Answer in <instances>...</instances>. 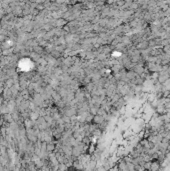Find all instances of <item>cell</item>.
<instances>
[{
    "instance_id": "cell-1",
    "label": "cell",
    "mask_w": 170,
    "mask_h": 171,
    "mask_svg": "<svg viewBox=\"0 0 170 171\" xmlns=\"http://www.w3.org/2000/svg\"><path fill=\"white\" fill-rule=\"evenodd\" d=\"M150 167H151V170L155 171V170H157V169H158L159 165H158V163H157V162H152V163L150 164Z\"/></svg>"
},
{
    "instance_id": "cell-2",
    "label": "cell",
    "mask_w": 170,
    "mask_h": 171,
    "mask_svg": "<svg viewBox=\"0 0 170 171\" xmlns=\"http://www.w3.org/2000/svg\"><path fill=\"white\" fill-rule=\"evenodd\" d=\"M95 122L96 123H101V122L103 121V117H101L100 115H97V116H95Z\"/></svg>"
},
{
    "instance_id": "cell-3",
    "label": "cell",
    "mask_w": 170,
    "mask_h": 171,
    "mask_svg": "<svg viewBox=\"0 0 170 171\" xmlns=\"http://www.w3.org/2000/svg\"><path fill=\"white\" fill-rule=\"evenodd\" d=\"M165 171H170V167H167V168L165 169Z\"/></svg>"
}]
</instances>
